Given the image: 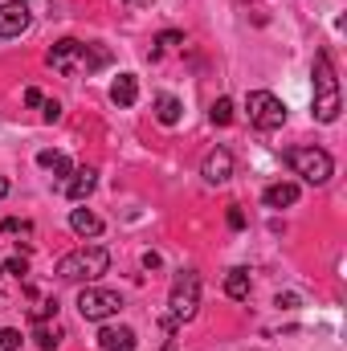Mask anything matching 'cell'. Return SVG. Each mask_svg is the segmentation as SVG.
I'll return each instance as SVG.
<instances>
[{
    "label": "cell",
    "instance_id": "f546056e",
    "mask_svg": "<svg viewBox=\"0 0 347 351\" xmlns=\"http://www.w3.org/2000/svg\"><path fill=\"white\" fill-rule=\"evenodd\" d=\"M0 269H4V265H0Z\"/></svg>",
    "mask_w": 347,
    "mask_h": 351
},
{
    "label": "cell",
    "instance_id": "4316f807",
    "mask_svg": "<svg viewBox=\"0 0 347 351\" xmlns=\"http://www.w3.org/2000/svg\"><path fill=\"white\" fill-rule=\"evenodd\" d=\"M41 102H45V98H41V90H25V106H41Z\"/></svg>",
    "mask_w": 347,
    "mask_h": 351
},
{
    "label": "cell",
    "instance_id": "7402d4cb",
    "mask_svg": "<svg viewBox=\"0 0 347 351\" xmlns=\"http://www.w3.org/2000/svg\"><path fill=\"white\" fill-rule=\"evenodd\" d=\"M45 319H58V298H41L33 306V323H45Z\"/></svg>",
    "mask_w": 347,
    "mask_h": 351
},
{
    "label": "cell",
    "instance_id": "9a60e30c",
    "mask_svg": "<svg viewBox=\"0 0 347 351\" xmlns=\"http://www.w3.org/2000/svg\"><path fill=\"white\" fill-rule=\"evenodd\" d=\"M250 290H254L250 269H241V265H237V269H229V274H225V294H229V298L246 302V298H250Z\"/></svg>",
    "mask_w": 347,
    "mask_h": 351
},
{
    "label": "cell",
    "instance_id": "ba28073f",
    "mask_svg": "<svg viewBox=\"0 0 347 351\" xmlns=\"http://www.w3.org/2000/svg\"><path fill=\"white\" fill-rule=\"evenodd\" d=\"M29 25H33V12H29L25 0H4V4H0V37H4V41H8V37H21Z\"/></svg>",
    "mask_w": 347,
    "mask_h": 351
},
{
    "label": "cell",
    "instance_id": "52a82bcc",
    "mask_svg": "<svg viewBox=\"0 0 347 351\" xmlns=\"http://www.w3.org/2000/svg\"><path fill=\"white\" fill-rule=\"evenodd\" d=\"M246 110H250V123H254L258 131H278V127L286 123V102H282L278 94H270V90H250Z\"/></svg>",
    "mask_w": 347,
    "mask_h": 351
},
{
    "label": "cell",
    "instance_id": "ac0fdd59",
    "mask_svg": "<svg viewBox=\"0 0 347 351\" xmlns=\"http://www.w3.org/2000/svg\"><path fill=\"white\" fill-rule=\"evenodd\" d=\"M37 164H41V168H45V172L62 176V180H66V176L74 172V168H70V160H66V156H62V152H37Z\"/></svg>",
    "mask_w": 347,
    "mask_h": 351
},
{
    "label": "cell",
    "instance_id": "8fae6325",
    "mask_svg": "<svg viewBox=\"0 0 347 351\" xmlns=\"http://www.w3.org/2000/svg\"><path fill=\"white\" fill-rule=\"evenodd\" d=\"M98 348L102 351H135L139 339H135L131 327H102V331H98Z\"/></svg>",
    "mask_w": 347,
    "mask_h": 351
},
{
    "label": "cell",
    "instance_id": "484cf974",
    "mask_svg": "<svg viewBox=\"0 0 347 351\" xmlns=\"http://www.w3.org/2000/svg\"><path fill=\"white\" fill-rule=\"evenodd\" d=\"M229 229H246V213H241L237 204L229 208Z\"/></svg>",
    "mask_w": 347,
    "mask_h": 351
},
{
    "label": "cell",
    "instance_id": "44dd1931",
    "mask_svg": "<svg viewBox=\"0 0 347 351\" xmlns=\"http://www.w3.org/2000/svg\"><path fill=\"white\" fill-rule=\"evenodd\" d=\"M21 343H25V335L16 327H0V351H21Z\"/></svg>",
    "mask_w": 347,
    "mask_h": 351
},
{
    "label": "cell",
    "instance_id": "7c38bea8",
    "mask_svg": "<svg viewBox=\"0 0 347 351\" xmlns=\"http://www.w3.org/2000/svg\"><path fill=\"white\" fill-rule=\"evenodd\" d=\"M261 200H265V208H290V204L298 200V184L278 180V184H270V188L261 192Z\"/></svg>",
    "mask_w": 347,
    "mask_h": 351
},
{
    "label": "cell",
    "instance_id": "5bb4252c",
    "mask_svg": "<svg viewBox=\"0 0 347 351\" xmlns=\"http://www.w3.org/2000/svg\"><path fill=\"white\" fill-rule=\"evenodd\" d=\"M62 339H66V331H62V323H58V319H53V323L45 319V323H37V327H33V343H37L41 351H53Z\"/></svg>",
    "mask_w": 347,
    "mask_h": 351
},
{
    "label": "cell",
    "instance_id": "83f0119b",
    "mask_svg": "<svg viewBox=\"0 0 347 351\" xmlns=\"http://www.w3.org/2000/svg\"><path fill=\"white\" fill-rule=\"evenodd\" d=\"M143 265L147 269H160V254H143Z\"/></svg>",
    "mask_w": 347,
    "mask_h": 351
},
{
    "label": "cell",
    "instance_id": "8992f818",
    "mask_svg": "<svg viewBox=\"0 0 347 351\" xmlns=\"http://www.w3.org/2000/svg\"><path fill=\"white\" fill-rule=\"evenodd\" d=\"M123 311V294L119 290H110V286H82V294H78V315L86 319V323H106V319H115Z\"/></svg>",
    "mask_w": 347,
    "mask_h": 351
},
{
    "label": "cell",
    "instance_id": "4fadbf2b",
    "mask_svg": "<svg viewBox=\"0 0 347 351\" xmlns=\"http://www.w3.org/2000/svg\"><path fill=\"white\" fill-rule=\"evenodd\" d=\"M110 102L115 106H135L139 102V78L135 74H119L115 86H110Z\"/></svg>",
    "mask_w": 347,
    "mask_h": 351
},
{
    "label": "cell",
    "instance_id": "e0dca14e",
    "mask_svg": "<svg viewBox=\"0 0 347 351\" xmlns=\"http://www.w3.org/2000/svg\"><path fill=\"white\" fill-rule=\"evenodd\" d=\"M180 114H184L180 98H172V94H160V98H156V119H160L164 127H176V123H180Z\"/></svg>",
    "mask_w": 347,
    "mask_h": 351
},
{
    "label": "cell",
    "instance_id": "6da1fadb",
    "mask_svg": "<svg viewBox=\"0 0 347 351\" xmlns=\"http://www.w3.org/2000/svg\"><path fill=\"white\" fill-rule=\"evenodd\" d=\"M106 62H110V53H106L102 45H86V41H74V37H66V41H58V45L49 49V66H53L58 74H66V78L94 74V70H102Z\"/></svg>",
    "mask_w": 347,
    "mask_h": 351
},
{
    "label": "cell",
    "instance_id": "f1b7e54d",
    "mask_svg": "<svg viewBox=\"0 0 347 351\" xmlns=\"http://www.w3.org/2000/svg\"><path fill=\"white\" fill-rule=\"evenodd\" d=\"M4 196H8V180L0 176V200H4Z\"/></svg>",
    "mask_w": 347,
    "mask_h": 351
},
{
    "label": "cell",
    "instance_id": "d6986e66",
    "mask_svg": "<svg viewBox=\"0 0 347 351\" xmlns=\"http://www.w3.org/2000/svg\"><path fill=\"white\" fill-rule=\"evenodd\" d=\"M208 119H213L217 127H229V123H233V102H229V98H217L213 110H208Z\"/></svg>",
    "mask_w": 347,
    "mask_h": 351
},
{
    "label": "cell",
    "instance_id": "30bf717a",
    "mask_svg": "<svg viewBox=\"0 0 347 351\" xmlns=\"http://www.w3.org/2000/svg\"><path fill=\"white\" fill-rule=\"evenodd\" d=\"M94 184H98V172H94V168H74V172L62 180V192H66L70 200H78V204H82L90 192H94Z\"/></svg>",
    "mask_w": 347,
    "mask_h": 351
},
{
    "label": "cell",
    "instance_id": "d4e9b609",
    "mask_svg": "<svg viewBox=\"0 0 347 351\" xmlns=\"http://www.w3.org/2000/svg\"><path fill=\"white\" fill-rule=\"evenodd\" d=\"M4 269H8V274H29V258H25V254H16V258H8V262H4Z\"/></svg>",
    "mask_w": 347,
    "mask_h": 351
},
{
    "label": "cell",
    "instance_id": "3957f363",
    "mask_svg": "<svg viewBox=\"0 0 347 351\" xmlns=\"http://www.w3.org/2000/svg\"><path fill=\"white\" fill-rule=\"evenodd\" d=\"M106 265H110V254L102 245H82L58 262V278L62 282H98L106 274Z\"/></svg>",
    "mask_w": 347,
    "mask_h": 351
},
{
    "label": "cell",
    "instance_id": "7a4b0ae2",
    "mask_svg": "<svg viewBox=\"0 0 347 351\" xmlns=\"http://www.w3.org/2000/svg\"><path fill=\"white\" fill-rule=\"evenodd\" d=\"M311 78H315V119L319 123H335L339 110H344V98H339V78H335V66H331L327 49L315 53Z\"/></svg>",
    "mask_w": 347,
    "mask_h": 351
},
{
    "label": "cell",
    "instance_id": "cb8c5ba5",
    "mask_svg": "<svg viewBox=\"0 0 347 351\" xmlns=\"http://www.w3.org/2000/svg\"><path fill=\"white\" fill-rule=\"evenodd\" d=\"M0 229H4V233H33V225H29V221H16V217H8Z\"/></svg>",
    "mask_w": 347,
    "mask_h": 351
},
{
    "label": "cell",
    "instance_id": "9c48e42d",
    "mask_svg": "<svg viewBox=\"0 0 347 351\" xmlns=\"http://www.w3.org/2000/svg\"><path fill=\"white\" fill-rule=\"evenodd\" d=\"M200 176H204L208 184H225V180L233 176V152H229V147H213V152L204 156V164H200Z\"/></svg>",
    "mask_w": 347,
    "mask_h": 351
},
{
    "label": "cell",
    "instance_id": "603a6c76",
    "mask_svg": "<svg viewBox=\"0 0 347 351\" xmlns=\"http://www.w3.org/2000/svg\"><path fill=\"white\" fill-rule=\"evenodd\" d=\"M41 119H45V123H58V119H62V102H58V98H45V102H41Z\"/></svg>",
    "mask_w": 347,
    "mask_h": 351
},
{
    "label": "cell",
    "instance_id": "5b68a950",
    "mask_svg": "<svg viewBox=\"0 0 347 351\" xmlns=\"http://www.w3.org/2000/svg\"><path fill=\"white\" fill-rule=\"evenodd\" d=\"M286 164L294 168V176H302L307 184H327L331 180V172H335V160L323 152V147H290L286 152Z\"/></svg>",
    "mask_w": 347,
    "mask_h": 351
},
{
    "label": "cell",
    "instance_id": "2e32d148",
    "mask_svg": "<svg viewBox=\"0 0 347 351\" xmlns=\"http://www.w3.org/2000/svg\"><path fill=\"white\" fill-rule=\"evenodd\" d=\"M70 229H74L78 237H98V233H102V217H94L90 208H74V213H70Z\"/></svg>",
    "mask_w": 347,
    "mask_h": 351
},
{
    "label": "cell",
    "instance_id": "ffe728a7",
    "mask_svg": "<svg viewBox=\"0 0 347 351\" xmlns=\"http://www.w3.org/2000/svg\"><path fill=\"white\" fill-rule=\"evenodd\" d=\"M172 45H184V33H176V29L160 33V37H156V45H152V58H160V53H164V49H172Z\"/></svg>",
    "mask_w": 347,
    "mask_h": 351
},
{
    "label": "cell",
    "instance_id": "277c9868",
    "mask_svg": "<svg viewBox=\"0 0 347 351\" xmlns=\"http://www.w3.org/2000/svg\"><path fill=\"white\" fill-rule=\"evenodd\" d=\"M168 306H172L176 323H192V319H196V311H200V274H196V269H180L172 278Z\"/></svg>",
    "mask_w": 347,
    "mask_h": 351
}]
</instances>
